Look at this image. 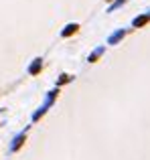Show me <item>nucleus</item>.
Wrapping results in <instances>:
<instances>
[{
	"label": "nucleus",
	"mask_w": 150,
	"mask_h": 160,
	"mask_svg": "<svg viewBox=\"0 0 150 160\" xmlns=\"http://www.w3.org/2000/svg\"><path fill=\"white\" fill-rule=\"evenodd\" d=\"M124 35H126V31H118V32H114V35L108 39V43H110V45H116L118 41H122V39H124Z\"/></svg>",
	"instance_id": "obj_1"
},
{
	"label": "nucleus",
	"mask_w": 150,
	"mask_h": 160,
	"mask_svg": "<svg viewBox=\"0 0 150 160\" xmlns=\"http://www.w3.org/2000/svg\"><path fill=\"white\" fill-rule=\"evenodd\" d=\"M148 20H150V16H148V14H144V16H136L132 24H134V27H142V24H146Z\"/></svg>",
	"instance_id": "obj_2"
},
{
	"label": "nucleus",
	"mask_w": 150,
	"mask_h": 160,
	"mask_svg": "<svg viewBox=\"0 0 150 160\" xmlns=\"http://www.w3.org/2000/svg\"><path fill=\"white\" fill-rule=\"evenodd\" d=\"M77 28H79L77 24H67V27L63 28V37H69V35H73V32L77 31Z\"/></svg>",
	"instance_id": "obj_3"
},
{
	"label": "nucleus",
	"mask_w": 150,
	"mask_h": 160,
	"mask_svg": "<svg viewBox=\"0 0 150 160\" xmlns=\"http://www.w3.org/2000/svg\"><path fill=\"white\" fill-rule=\"evenodd\" d=\"M24 136H27V134H20L18 138H14V142H12V150H16V148H20V144H22V140H24Z\"/></svg>",
	"instance_id": "obj_4"
},
{
	"label": "nucleus",
	"mask_w": 150,
	"mask_h": 160,
	"mask_svg": "<svg viewBox=\"0 0 150 160\" xmlns=\"http://www.w3.org/2000/svg\"><path fill=\"white\" fill-rule=\"evenodd\" d=\"M28 71H31L32 75H35V73H39V71H41V59H37V61L31 65V69H28Z\"/></svg>",
	"instance_id": "obj_5"
},
{
	"label": "nucleus",
	"mask_w": 150,
	"mask_h": 160,
	"mask_svg": "<svg viewBox=\"0 0 150 160\" xmlns=\"http://www.w3.org/2000/svg\"><path fill=\"white\" fill-rule=\"evenodd\" d=\"M102 53H103V47H99V49H95V51H93V53H91V55H89V61H91V63H93V61H95V59H98V57H99V55H102Z\"/></svg>",
	"instance_id": "obj_6"
},
{
	"label": "nucleus",
	"mask_w": 150,
	"mask_h": 160,
	"mask_svg": "<svg viewBox=\"0 0 150 160\" xmlns=\"http://www.w3.org/2000/svg\"><path fill=\"white\" fill-rule=\"evenodd\" d=\"M124 2H126V0H116V2H114V6H112V8H110V10H114V8H118V6H122V4H124Z\"/></svg>",
	"instance_id": "obj_7"
},
{
	"label": "nucleus",
	"mask_w": 150,
	"mask_h": 160,
	"mask_svg": "<svg viewBox=\"0 0 150 160\" xmlns=\"http://www.w3.org/2000/svg\"><path fill=\"white\" fill-rule=\"evenodd\" d=\"M67 81H69V75H63V77L59 79V85H61V83H67Z\"/></svg>",
	"instance_id": "obj_8"
}]
</instances>
